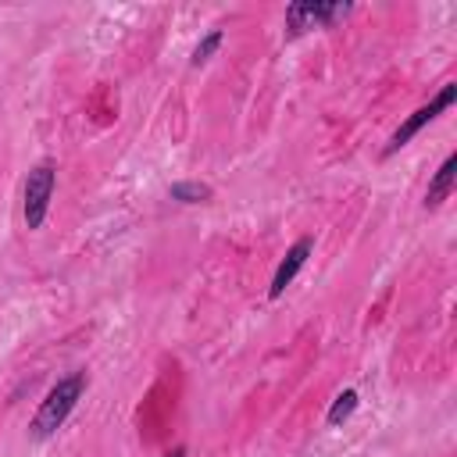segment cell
Here are the masks:
<instances>
[{"mask_svg":"<svg viewBox=\"0 0 457 457\" xmlns=\"http://www.w3.org/2000/svg\"><path fill=\"white\" fill-rule=\"evenodd\" d=\"M86 386H89L86 371H71V375L57 378V382L50 386L46 400L39 403V411H36V418H32V425H29V436H32L36 443L50 439V436L68 421V414L79 407V400H82Z\"/></svg>","mask_w":457,"mask_h":457,"instance_id":"obj_1","label":"cell"},{"mask_svg":"<svg viewBox=\"0 0 457 457\" xmlns=\"http://www.w3.org/2000/svg\"><path fill=\"white\" fill-rule=\"evenodd\" d=\"M54 186H57V164L54 161H39L29 171L25 189H21V214H25V228L29 232L43 228L46 211H50V200H54Z\"/></svg>","mask_w":457,"mask_h":457,"instance_id":"obj_2","label":"cell"},{"mask_svg":"<svg viewBox=\"0 0 457 457\" xmlns=\"http://www.w3.org/2000/svg\"><path fill=\"white\" fill-rule=\"evenodd\" d=\"M453 96H457V86H453V82H446V86H443V89H439V93H436V96H432L425 107H418L414 114H407V118L400 121V129L389 136V143H386L382 157H393L400 146H407V143H411V139H414V136H418L425 125H432V121H436V118H439V114H443L450 104H453Z\"/></svg>","mask_w":457,"mask_h":457,"instance_id":"obj_3","label":"cell"},{"mask_svg":"<svg viewBox=\"0 0 457 457\" xmlns=\"http://www.w3.org/2000/svg\"><path fill=\"white\" fill-rule=\"evenodd\" d=\"M350 11H353V4H343V0H300V4L286 7V25H289V36H296V32H307L318 25H332V21L346 18Z\"/></svg>","mask_w":457,"mask_h":457,"instance_id":"obj_4","label":"cell"},{"mask_svg":"<svg viewBox=\"0 0 457 457\" xmlns=\"http://www.w3.org/2000/svg\"><path fill=\"white\" fill-rule=\"evenodd\" d=\"M311 250H314V239H311V236L296 239V243L286 250V257L278 261V268H275V275H271V286H268V296H271V300H278V296L286 293V286H289V282L300 275V268L307 264Z\"/></svg>","mask_w":457,"mask_h":457,"instance_id":"obj_5","label":"cell"},{"mask_svg":"<svg viewBox=\"0 0 457 457\" xmlns=\"http://www.w3.org/2000/svg\"><path fill=\"white\" fill-rule=\"evenodd\" d=\"M453 179H457V154H450V157L439 164V171L432 175V182H428V189H425V207H428V211H436V207L453 193Z\"/></svg>","mask_w":457,"mask_h":457,"instance_id":"obj_6","label":"cell"},{"mask_svg":"<svg viewBox=\"0 0 457 457\" xmlns=\"http://www.w3.org/2000/svg\"><path fill=\"white\" fill-rule=\"evenodd\" d=\"M168 196L175 204H204V200H211V186L207 182H196V179H186V182H171L168 186Z\"/></svg>","mask_w":457,"mask_h":457,"instance_id":"obj_7","label":"cell"},{"mask_svg":"<svg viewBox=\"0 0 457 457\" xmlns=\"http://www.w3.org/2000/svg\"><path fill=\"white\" fill-rule=\"evenodd\" d=\"M357 411V389H343L336 400H332V407H328V414H325V421L336 428V425H343L350 414Z\"/></svg>","mask_w":457,"mask_h":457,"instance_id":"obj_8","label":"cell"},{"mask_svg":"<svg viewBox=\"0 0 457 457\" xmlns=\"http://www.w3.org/2000/svg\"><path fill=\"white\" fill-rule=\"evenodd\" d=\"M221 39H225V32H221V29H211V32H207V36H204V39L193 46V57H189V64H193V68H200L204 61H211V54L221 46Z\"/></svg>","mask_w":457,"mask_h":457,"instance_id":"obj_9","label":"cell"},{"mask_svg":"<svg viewBox=\"0 0 457 457\" xmlns=\"http://www.w3.org/2000/svg\"><path fill=\"white\" fill-rule=\"evenodd\" d=\"M164 457H186V446H175V450H168Z\"/></svg>","mask_w":457,"mask_h":457,"instance_id":"obj_10","label":"cell"}]
</instances>
